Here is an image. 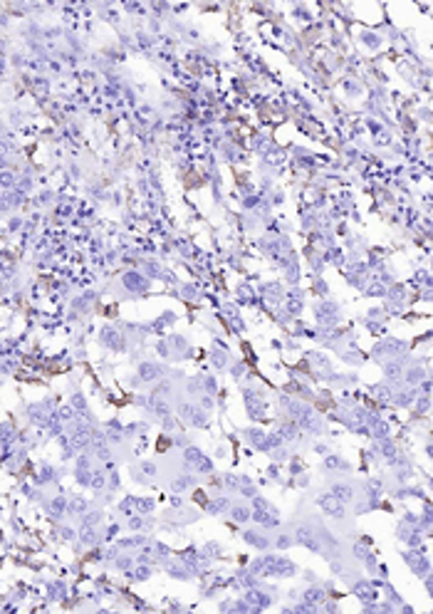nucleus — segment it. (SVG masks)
I'll list each match as a JSON object with an SVG mask.
<instances>
[{"instance_id":"obj_1","label":"nucleus","mask_w":433,"mask_h":614,"mask_svg":"<svg viewBox=\"0 0 433 614\" xmlns=\"http://www.w3.org/2000/svg\"><path fill=\"white\" fill-rule=\"evenodd\" d=\"M253 518L258 520L260 525H265V528H275V525L280 523L277 510H275L265 498H255V513H253Z\"/></svg>"},{"instance_id":"obj_2","label":"nucleus","mask_w":433,"mask_h":614,"mask_svg":"<svg viewBox=\"0 0 433 614\" xmlns=\"http://www.w3.org/2000/svg\"><path fill=\"white\" fill-rule=\"evenodd\" d=\"M295 542H300V545H304L307 550H312V552H320L322 550V542L320 537H317V533L310 528V525H300L297 530H295V537H292Z\"/></svg>"},{"instance_id":"obj_3","label":"nucleus","mask_w":433,"mask_h":614,"mask_svg":"<svg viewBox=\"0 0 433 614\" xmlns=\"http://www.w3.org/2000/svg\"><path fill=\"white\" fill-rule=\"evenodd\" d=\"M317 503H320L322 510H327L329 515H334V518H344V513H347V508H344V503L337 498V496H332V493H324V496H320L317 498Z\"/></svg>"},{"instance_id":"obj_4","label":"nucleus","mask_w":433,"mask_h":614,"mask_svg":"<svg viewBox=\"0 0 433 614\" xmlns=\"http://www.w3.org/2000/svg\"><path fill=\"white\" fill-rule=\"evenodd\" d=\"M186 463H189V466H193L198 473H208V471L213 468V466H210V460H208L206 456L198 451V448H186Z\"/></svg>"},{"instance_id":"obj_5","label":"nucleus","mask_w":433,"mask_h":614,"mask_svg":"<svg viewBox=\"0 0 433 614\" xmlns=\"http://www.w3.org/2000/svg\"><path fill=\"white\" fill-rule=\"evenodd\" d=\"M406 562L414 567L416 575H421V577L428 575V560L421 555V552H406Z\"/></svg>"},{"instance_id":"obj_6","label":"nucleus","mask_w":433,"mask_h":614,"mask_svg":"<svg viewBox=\"0 0 433 614\" xmlns=\"http://www.w3.org/2000/svg\"><path fill=\"white\" fill-rule=\"evenodd\" d=\"M354 595H357L364 604H369V602L377 599V590H374L372 582H357V585H354Z\"/></svg>"},{"instance_id":"obj_7","label":"nucleus","mask_w":433,"mask_h":614,"mask_svg":"<svg viewBox=\"0 0 433 614\" xmlns=\"http://www.w3.org/2000/svg\"><path fill=\"white\" fill-rule=\"evenodd\" d=\"M332 496H337L342 503H349V500L354 498V488L349 483H334L332 485Z\"/></svg>"},{"instance_id":"obj_8","label":"nucleus","mask_w":433,"mask_h":614,"mask_svg":"<svg viewBox=\"0 0 433 614\" xmlns=\"http://www.w3.org/2000/svg\"><path fill=\"white\" fill-rule=\"evenodd\" d=\"M243 537H245V542H250L253 547H260V550H267L270 547V540L265 535H260V533H255V530H248Z\"/></svg>"},{"instance_id":"obj_9","label":"nucleus","mask_w":433,"mask_h":614,"mask_svg":"<svg viewBox=\"0 0 433 614\" xmlns=\"http://www.w3.org/2000/svg\"><path fill=\"white\" fill-rule=\"evenodd\" d=\"M245 602H248V604H253V607H258V609H265V607H267L272 599H270V597H265L263 592H255V590H253V592H248V595H245Z\"/></svg>"},{"instance_id":"obj_10","label":"nucleus","mask_w":433,"mask_h":614,"mask_svg":"<svg viewBox=\"0 0 433 614\" xmlns=\"http://www.w3.org/2000/svg\"><path fill=\"white\" fill-rule=\"evenodd\" d=\"M302 599H304L307 604H312V607H315V604H322V602H324V590H320V587H310V590L302 595Z\"/></svg>"},{"instance_id":"obj_11","label":"nucleus","mask_w":433,"mask_h":614,"mask_svg":"<svg viewBox=\"0 0 433 614\" xmlns=\"http://www.w3.org/2000/svg\"><path fill=\"white\" fill-rule=\"evenodd\" d=\"M324 468H339V471H347L349 468V463L344 458H339V456H327V460H324Z\"/></svg>"},{"instance_id":"obj_12","label":"nucleus","mask_w":433,"mask_h":614,"mask_svg":"<svg viewBox=\"0 0 433 614\" xmlns=\"http://www.w3.org/2000/svg\"><path fill=\"white\" fill-rule=\"evenodd\" d=\"M230 513H233V520H238V523H245V520L250 518L248 508H243V505H235V508H233Z\"/></svg>"},{"instance_id":"obj_13","label":"nucleus","mask_w":433,"mask_h":614,"mask_svg":"<svg viewBox=\"0 0 433 614\" xmlns=\"http://www.w3.org/2000/svg\"><path fill=\"white\" fill-rule=\"evenodd\" d=\"M191 416H193L191 421L196 423V426H206V423H208V421H206V414H203V411H191Z\"/></svg>"},{"instance_id":"obj_14","label":"nucleus","mask_w":433,"mask_h":614,"mask_svg":"<svg viewBox=\"0 0 433 614\" xmlns=\"http://www.w3.org/2000/svg\"><path fill=\"white\" fill-rule=\"evenodd\" d=\"M374 394H379V399H384V402L391 396V391H389L386 386H374Z\"/></svg>"},{"instance_id":"obj_15","label":"nucleus","mask_w":433,"mask_h":614,"mask_svg":"<svg viewBox=\"0 0 433 614\" xmlns=\"http://www.w3.org/2000/svg\"><path fill=\"white\" fill-rule=\"evenodd\" d=\"M226 505H228L226 500H215V503H210V505H208V510H210V513H218V510H223Z\"/></svg>"},{"instance_id":"obj_16","label":"nucleus","mask_w":433,"mask_h":614,"mask_svg":"<svg viewBox=\"0 0 433 614\" xmlns=\"http://www.w3.org/2000/svg\"><path fill=\"white\" fill-rule=\"evenodd\" d=\"M421 379H423V372H421V369H411V372H409V382L411 384L421 382Z\"/></svg>"},{"instance_id":"obj_17","label":"nucleus","mask_w":433,"mask_h":614,"mask_svg":"<svg viewBox=\"0 0 433 614\" xmlns=\"http://www.w3.org/2000/svg\"><path fill=\"white\" fill-rule=\"evenodd\" d=\"M364 42L369 47H379V38H374V35H364Z\"/></svg>"},{"instance_id":"obj_18","label":"nucleus","mask_w":433,"mask_h":614,"mask_svg":"<svg viewBox=\"0 0 433 614\" xmlns=\"http://www.w3.org/2000/svg\"><path fill=\"white\" fill-rule=\"evenodd\" d=\"M213 364L223 366V364H226V357H223V354H215V357H213Z\"/></svg>"}]
</instances>
